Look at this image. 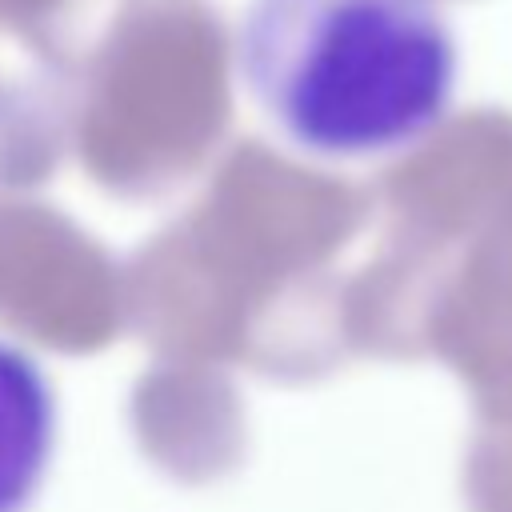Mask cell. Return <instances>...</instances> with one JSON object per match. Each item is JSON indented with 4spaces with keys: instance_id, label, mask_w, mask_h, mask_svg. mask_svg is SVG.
Masks as SVG:
<instances>
[{
    "instance_id": "1",
    "label": "cell",
    "mask_w": 512,
    "mask_h": 512,
    "mask_svg": "<svg viewBox=\"0 0 512 512\" xmlns=\"http://www.w3.org/2000/svg\"><path fill=\"white\" fill-rule=\"evenodd\" d=\"M236 72L292 148L372 160L444 120L456 40L436 0H248Z\"/></svg>"
},
{
    "instance_id": "2",
    "label": "cell",
    "mask_w": 512,
    "mask_h": 512,
    "mask_svg": "<svg viewBox=\"0 0 512 512\" xmlns=\"http://www.w3.org/2000/svg\"><path fill=\"white\" fill-rule=\"evenodd\" d=\"M56 452V388L44 364L0 336V512H28Z\"/></svg>"
}]
</instances>
